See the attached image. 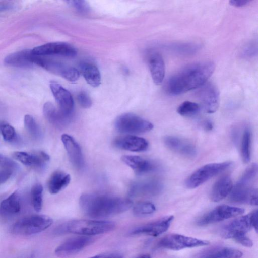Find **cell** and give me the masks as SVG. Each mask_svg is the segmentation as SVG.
<instances>
[{
	"label": "cell",
	"instance_id": "obj_1",
	"mask_svg": "<svg viewBox=\"0 0 258 258\" xmlns=\"http://www.w3.org/2000/svg\"><path fill=\"white\" fill-rule=\"evenodd\" d=\"M213 62L190 64L173 75L166 82L165 89L171 95H178L195 90L208 80L214 71Z\"/></svg>",
	"mask_w": 258,
	"mask_h": 258
},
{
	"label": "cell",
	"instance_id": "obj_2",
	"mask_svg": "<svg viewBox=\"0 0 258 258\" xmlns=\"http://www.w3.org/2000/svg\"><path fill=\"white\" fill-rule=\"evenodd\" d=\"M133 204L129 199L104 194H85L79 199L83 212L93 218L107 217L123 213Z\"/></svg>",
	"mask_w": 258,
	"mask_h": 258
},
{
	"label": "cell",
	"instance_id": "obj_3",
	"mask_svg": "<svg viewBox=\"0 0 258 258\" xmlns=\"http://www.w3.org/2000/svg\"><path fill=\"white\" fill-rule=\"evenodd\" d=\"M257 173L255 163L249 165L230 193V200L235 203L257 205V190L252 184Z\"/></svg>",
	"mask_w": 258,
	"mask_h": 258
},
{
	"label": "cell",
	"instance_id": "obj_4",
	"mask_svg": "<svg viewBox=\"0 0 258 258\" xmlns=\"http://www.w3.org/2000/svg\"><path fill=\"white\" fill-rule=\"evenodd\" d=\"M114 222L109 221L79 219L67 222L58 229L59 233H70L84 236L103 234L113 230Z\"/></svg>",
	"mask_w": 258,
	"mask_h": 258
},
{
	"label": "cell",
	"instance_id": "obj_5",
	"mask_svg": "<svg viewBox=\"0 0 258 258\" xmlns=\"http://www.w3.org/2000/svg\"><path fill=\"white\" fill-rule=\"evenodd\" d=\"M52 219L45 215L35 214L24 217L13 225V232L17 235H29L41 232L49 227Z\"/></svg>",
	"mask_w": 258,
	"mask_h": 258
},
{
	"label": "cell",
	"instance_id": "obj_6",
	"mask_svg": "<svg viewBox=\"0 0 258 258\" xmlns=\"http://www.w3.org/2000/svg\"><path fill=\"white\" fill-rule=\"evenodd\" d=\"M32 57L33 64L39 66L54 74L63 77L70 82H76L79 78L80 73L74 67L49 59L45 56L37 55L33 53Z\"/></svg>",
	"mask_w": 258,
	"mask_h": 258
},
{
	"label": "cell",
	"instance_id": "obj_7",
	"mask_svg": "<svg viewBox=\"0 0 258 258\" xmlns=\"http://www.w3.org/2000/svg\"><path fill=\"white\" fill-rule=\"evenodd\" d=\"M153 126L150 121L130 113L120 115L115 122L116 129L121 133H144L152 130Z\"/></svg>",
	"mask_w": 258,
	"mask_h": 258
},
{
	"label": "cell",
	"instance_id": "obj_8",
	"mask_svg": "<svg viewBox=\"0 0 258 258\" xmlns=\"http://www.w3.org/2000/svg\"><path fill=\"white\" fill-rule=\"evenodd\" d=\"M232 164L231 162L227 161L205 165L196 170L189 176L185 182L186 186L190 189L197 188L227 169Z\"/></svg>",
	"mask_w": 258,
	"mask_h": 258
},
{
	"label": "cell",
	"instance_id": "obj_9",
	"mask_svg": "<svg viewBox=\"0 0 258 258\" xmlns=\"http://www.w3.org/2000/svg\"><path fill=\"white\" fill-rule=\"evenodd\" d=\"M209 241L180 235L171 234L165 236L158 242V246L168 249L179 250L187 248L207 245Z\"/></svg>",
	"mask_w": 258,
	"mask_h": 258
},
{
	"label": "cell",
	"instance_id": "obj_10",
	"mask_svg": "<svg viewBox=\"0 0 258 258\" xmlns=\"http://www.w3.org/2000/svg\"><path fill=\"white\" fill-rule=\"evenodd\" d=\"M244 212V210L241 208L220 205L200 218L197 224L199 226L207 225L239 216Z\"/></svg>",
	"mask_w": 258,
	"mask_h": 258
},
{
	"label": "cell",
	"instance_id": "obj_11",
	"mask_svg": "<svg viewBox=\"0 0 258 258\" xmlns=\"http://www.w3.org/2000/svg\"><path fill=\"white\" fill-rule=\"evenodd\" d=\"M197 89L196 95L205 111L208 113L216 112L219 102V94L217 87L213 84L206 82Z\"/></svg>",
	"mask_w": 258,
	"mask_h": 258
},
{
	"label": "cell",
	"instance_id": "obj_12",
	"mask_svg": "<svg viewBox=\"0 0 258 258\" xmlns=\"http://www.w3.org/2000/svg\"><path fill=\"white\" fill-rule=\"evenodd\" d=\"M33 54L41 56L59 55L74 57L77 55L76 49L72 45L62 42L48 43L32 49Z\"/></svg>",
	"mask_w": 258,
	"mask_h": 258
},
{
	"label": "cell",
	"instance_id": "obj_13",
	"mask_svg": "<svg viewBox=\"0 0 258 258\" xmlns=\"http://www.w3.org/2000/svg\"><path fill=\"white\" fill-rule=\"evenodd\" d=\"M253 227L251 213L237 218L225 225L221 230V236L225 239L234 238L245 234Z\"/></svg>",
	"mask_w": 258,
	"mask_h": 258
},
{
	"label": "cell",
	"instance_id": "obj_14",
	"mask_svg": "<svg viewBox=\"0 0 258 258\" xmlns=\"http://www.w3.org/2000/svg\"><path fill=\"white\" fill-rule=\"evenodd\" d=\"M173 219V216L163 217L136 227L130 232V234L158 236L168 230Z\"/></svg>",
	"mask_w": 258,
	"mask_h": 258
},
{
	"label": "cell",
	"instance_id": "obj_15",
	"mask_svg": "<svg viewBox=\"0 0 258 258\" xmlns=\"http://www.w3.org/2000/svg\"><path fill=\"white\" fill-rule=\"evenodd\" d=\"M50 88L58 105L59 110L64 115L72 116L74 103L70 92L55 82L50 83Z\"/></svg>",
	"mask_w": 258,
	"mask_h": 258
},
{
	"label": "cell",
	"instance_id": "obj_16",
	"mask_svg": "<svg viewBox=\"0 0 258 258\" xmlns=\"http://www.w3.org/2000/svg\"><path fill=\"white\" fill-rule=\"evenodd\" d=\"M93 238L86 236L72 237L66 240L55 250L58 256H66L76 253L93 242Z\"/></svg>",
	"mask_w": 258,
	"mask_h": 258
},
{
	"label": "cell",
	"instance_id": "obj_17",
	"mask_svg": "<svg viewBox=\"0 0 258 258\" xmlns=\"http://www.w3.org/2000/svg\"><path fill=\"white\" fill-rule=\"evenodd\" d=\"M61 139L72 164L77 169H82L85 162L78 143L72 136L67 134L62 135Z\"/></svg>",
	"mask_w": 258,
	"mask_h": 258
},
{
	"label": "cell",
	"instance_id": "obj_18",
	"mask_svg": "<svg viewBox=\"0 0 258 258\" xmlns=\"http://www.w3.org/2000/svg\"><path fill=\"white\" fill-rule=\"evenodd\" d=\"M164 142L169 149L187 157H194L197 154L195 145L189 141L181 138L174 136H166Z\"/></svg>",
	"mask_w": 258,
	"mask_h": 258
},
{
	"label": "cell",
	"instance_id": "obj_19",
	"mask_svg": "<svg viewBox=\"0 0 258 258\" xmlns=\"http://www.w3.org/2000/svg\"><path fill=\"white\" fill-rule=\"evenodd\" d=\"M162 184L156 180H149L134 183L130 189L133 197L152 196L159 194L163 189Z\"/></svg>",
	"mask_w": 258,
	"mask_h": 258
},
{
	"label": "cell",
	"instance_id": "obj_20",
	"mask_svg": "<svg viewBox=\"0 0 258 258\" xmlns=\"http://www.w3.org/2000/svg\"><path fill=\"white\" fill-rule=\"evenodd\" d=\"M13 157L23 165L28 166L43 167L49 161V156L43 151L34 153L17 151L12 154Z\"/></svg>",
	"mask_w": 258,
	"mask_h": 258
},
{
	"label": "cell",
	"instance_id": "obj_21",
	"mask_svg": "<svg viewBox=\"0 0 258 258\" xmlns=\"http://www.w3.org/2000/svg\"><path fill=\"white\" fill-rule=\"evenodd\" d=\"M148 63L153 82L156 85L161 84L164 80L165 66L160 53L151 51L148 55Z\"/></svg>",
	"mask_w": 258,
	"mask_h": 258
},
{
	"label": "cell",
	"instance_id": "obj_22",
	"mask_svg": "<svg viewBox=\"0 0 258 258\" xmlns=\"http://www.w3.org/2000/svg\"><path fill=\"white\" fill-rule=\"evenodd\" d=\"M114 144L119 149L132 152L144 151L148 147V143L146 139L130 135L117 138Z\"/></svg>",
	"mask_w": 258,
	"mask_h": 258
},
{
	"label": "cell",
	"instance_id": "obj_23",
	"mask_svg": "<svg viewBox=\"0 0 258 258\" xmlns=\"http://www.w3.org/2000/svg\"><path fill=\"white\" fill-rule=\"evenodd\" d=\"M121 159L139 175L151 172L156 168V165L153 162L138 156L124 155L122 156Z\"/></svg>",
	"mask_w": 258,
	"mask_h": 258
},
{
	"label": "cell",
	"instance_id": "obj_24",
	"mask_svg": "<svg viewBox=\"0 0 258 258\" xmlns=\"http://www.w3.org/2000/svg\"><path fill=\"white\" fill-rule=\"evenodd\" d=\"M43 114L47 120L54 126L62 128L66 127L70 122L72 116L63 114L57 110L51 102H46L43 106Z\"/></svg>",
	"mask_w": 258,
	"mask_h": 258
},
{
	"label": "cell",
	"instance_id": "obj_25",
	"mask_svg": "<svg viewBox=\"0 0 258 258\" xmlns=\"http://www.w3.org/2000/svg\"><path fill=\"white\" fill-rule=\"evenodd\" d=\"M233 182L229 175L220 177L213 185L210 198L214 202H219L226 198L231 192L233 188Z\"/></svg>",
	"mask_w": 258,
	"mask_h": 258
},
{
	"label": "cell",
	"instance_id": "obj_26",
	"mask_svg": "<svg viewBox=\"0 0 258 258\" xmlns=\"http://www.w3.org/2000/svg\"><path fill=\"white\" fill-rule=\"evenodd\" d=\"M32 50H23L7 56L4 62L8 66L15 67L29 68L34 64L32 61Z\"/></svg>",
	"mask_w": 258,
	"mask_h": 258
},
{
	"label": "cell",
	"instance_id": "obj_27",
	"mask_svg": "<svg viewBox=\"0 0 258 258\" xmlns=\"http://www.w3.org/2000/svg\"><path fill=\"white\" fill-rule=\"evenodd\" d=\"M71 181L70 175L63 171L57 170L50 176L48 181V189L51 194H56L66 188Z\"/></svg>",
	"mask_w": 258,
	"mask_h": 258
},
{
	"label": "cell",
	"instance_id": "obj_28",
	"mask_svg": "<svg viewBox=\"0 0 258 258\" xmlns=\"http://www.w3.org/2000/svg\"><path fill=\"white\" fill-rule=\"evenodd\" d=\"M81 72L90 85L97 87L101 84V74L97 67L89 62H83L80 64Z\"/></svg>",
	"mask_w": 258,
	"mask_h": 258
},
{
	"label": "cell",
	"instance_id": "obj_29",
	"mask_svg": "<svg viewBox=\"0 0 258 258\" xmlns=\"http://www.w3.org/2000/svg\"><path fill=\"white\" fill-rule=\"evenodd\" d=\"M243 253L234 248L215 247L202 251L198 256L200 257H240Z\"/></svg>",
	"mask_w": 258,
	"mask_h": 258
},
{
	"label": "cell",
	"instance_id": "obj_30",
	"mask_svg": "<svg viewBox=\"0 0 258 258\" xmlns=\"http://www.w3.org/2000/svg\"><path fill=\"white\" fill-rule=\"evenodd\" d=\"M1 210L6 214H14L20 210V197L17 191L11 194L0 204Z\"/></svg>",
	"mask_w": 258,
	"mask_h": 258
},
{
	"label": "cell",
	"instance_id": "obj_31",
	"mask_svg": "<svg viewBox=\"0 0 258 258\" xmlns=\"http://www.w3.org/2000/svg\"><path fill=\"white\" fill-rule=\"evenodd\" d=\"M251 133L248 128L244 130L241 142V153L242 160L245 163H248L251 156Z\"/></svg>",
	"mask_w": 258,
	"mask_h": 258
},
{
	"label": "cell",
	"instance_id": "obj_32",
	"mask_svg": "<svg viewBox=\"0 0 258 258\" xmlns=\"http://www.w3.org/2000/svg\"><path fill=\"white\" fill-rule=\"evenodd\" d=\"M43 186L39 183H36L32 188L31 192V202L34 210L39 212L42 207Z\"/></svg>",
	"mask_w": 258,
	"mask_h": 258
},
{
	"label": "cell",
	"instance_id": "obj_33",
	"mask_svg": "<svg viewBox=\"0 0 258 258\" xmlns=\"http://www.w3.org/2000/svg\"><path fill=\"white\" fill-rule=\"evenodd\" d=\"M201 106L194 102L186 101L182 103L178 107L177 111L183 116H191L199 113Z\"/></svg>",
	"mask_w": 258,
	"mask_h": 258
},
{
	"label": "cell",
	"instance_id": "obj_34",
	"mask_svg": "<svg viewBox=\"0 0 258 258\" xmlns=\"http://www.w3.org/2000/svg\"><path fill=\"white\" fill-rule=\"evenodd\" d=\"M156 210L153 204L149 202H140L133 206V214L138 217H142L153 214Z\"/></svg>",
	"mask_w": 258,
	"mask_h": 258
},
{
	"label": "cell",
	"instance_id": "obj_35",
	"mask_svg": "<svg viewBox=\"0 0 258 258\" xmlns=\"http://www.w3.org/2000/svg\"><path fill=\"white\" fill-rule=\"evenodd\" d=\"M24 125L28 133L35 139L41 136V131L33 117L30 115H26L24 117Z\"/></svg>",
	"mask_w": 258,
	"mask_h": 258
},
{
	"label": "cell",
	"instance_id": "obj_36",
	"mask_svg": "<svg viewBox=\"0 0 258 258\" xmlns=\"http://www.w3.org/2000/svg\"><path fill=\"white\" fill-rule=\"evenodd\" d=\"M176 52L181 54H192L199 48V46L195 44H177L173 46L172 48Z\"/></svg>",
	"mask_w": 258,
	"mask_h": 258
},
{
	"label": "cell",
	"instance_id": "obj_37",
	"mask_svg": "<svg viewBox=\"0 0 258 258\" xmlns=\"http://www.w3.org/2000/svg\"><path fill=\"white\" fill-rule=\"evenodd\" d=\"M1 133L4 140L12 141L15 138L16 132L14 127L9 124H3L1 126Z\"/></svg>",
	"mask_w": 258,
	"mask_h": 258
},
{
	"label": "cell",
	"instance_id": "obj_38",
	"mask_svg": "<svg viewBox=\"0 0 258 258\" xmlns=\"http://www.w3.org/2000/svg\"><path fill=\"white\" fill-rule=\"evenodd\" d=\"M18 6V0H0V14L13 11Z\"/></svg>",
	"mask_w": 258,
	"mask_h": 258
},
{
	"label": "cell",
	"instance_id": "obj_39",
	"mask_svg": "<svg viewBox=\"0 0 258 258\" xmlns=\"http://www.w3.org/2000/svg\"><path fill=\"white\" fill-rule=\"evenodd\" d=\"M80 13L86 14L90 11V7L86 0H68Z\"/></svg>",
	"mask_w": 258,
	"mask_h": 258
},
{
	"label": "cell",
	"instance_id": "obj_40",
	"mask_svg": "<svg viewBox=\"0 0 258 258\" xmlns=\"http://www.w3.org/2000/svg\"><path fill=\"white\" fill-rule=\"evenodd\" d=\"M77 100L80 105L83 108H89L92 105L90 97L84 92H80L77 96Z\"/></svg>",
	"mask_w": 258,
	"mask_h": 258
},
{
	"label": "cell",
	"instance_id": "obj_41",
	"mask_svg": "<svg viewBox=\"0 0 258 258\" xmlns=\"http://www.w3.org/2000/svg\"><path fill=\"white\" fill-rule=\"evenodd\" d=\"M16 163L11 159L0 154V166L4 168H10L12 169L16 167Z\"/></svg>",
	"mask_w": 258,
	"mask_h": 258
},
{
	"label": "cell",
	"instance_id": "obj_42",
	"mask_svg": "<svg viewBox=\"0 0 258 258\" xmlns=\"http://www.w3.org/2000/svg\"><path fill=\"white\" fill-rule=\"evenodd\" d=\"M238 243L247 247H250L252 246V240L245 236V234L240 235L234 238Z\"/></svg>",
	"mask_w": 258,
	"mask_h": 258
},
{
	"label": "cell",
	"instance_id": "obj_43",
	"mask_svg": "<svg viewBox=\"0 0 258 258\" xmlns=\"http://www.w3.org/2000/svg\"><path fill=\"white\" fill-rule=\"evenodd\" d=\"M257 54V47L253 45H249L243 51V55L245 57L251 58Z\"/></svg>",
	"mask_w": 258,
	"mask_h": 258
},
{
	"label": "cell",
	"instance_id": "obj_44",
	"mask_svg": "<svg viewBox=\"0 0 258 258\" xmlns=\"http://www.w3.org/2000/svg\"><path fill=\"white\" fill-rule=\"evenodd\" d=\"M12 171L10 168H4L0 171V185L5 183L11 177Z\"/></svg>",
	"mask_w": 258,
	"mask_h": 258
},
{
	"label": "cell",
	"instance_id": "obj_45",
	"mask_svg": "<svg viewBox=\"0 0 258 258\" xmlns=\"http://www.w3.org/2000/svg\"><path fill=\"white\" fill-rule=\"evenodd\" d=\"M252 0H229L230 4L235 7H242L249 4Z\"/></svg>",
	"mask_w": 258,
	"mask_h": 258
},
{
	"label": "cell",
	"instance_id": "obj_46",
	"mask_svg": "<svg viewBox=\"0 0 258 258\" xmlns=\"http://www.w3.org/2000/svg\"><path fill=\"white\" fill-rule=\"evenodd\" d=\"M123 256L118 252H107L98 254L95 257H122Z\"/></svg>",
	"mask_w": 258,
	"mask_h": 258
},
{
	"label": "cell",
	"instance_id": "obj_47",
	"mask_svg": "<svg viewBox=\"0 0 258 258\" xmlns=\"http://www.w3.org/2000/svg\"><path fill=\"white\" fill-rule=\"evenodd\" d=\"M251 213V220L253 227L255 229V231H257V210L253 211Z\"/></svg>",
	"mask_w": 258,
	"mask_h": 258
},
{
	"label": "cell",
	"instance_id": "obj_48",
	"mask_svg": "<svg viewBox=\"0 0 258 258\" xmlns=\"http://www.w3.org/2000/svg\"><path fill=\"white\" fill-rule=\"evenodd\" d=\"M203 127L205 130L210 131L213 128V123L209 120H204L202 123Z\"/></svg>",
	"mask_w": 258,
	"mask_h": 258
}]
</instances>
